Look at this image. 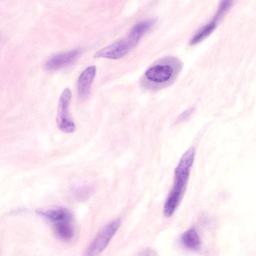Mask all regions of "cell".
Segmentation results:
<instances>
[{
  "label": "cell",
  "instance_id": "3",
  "mask_svg": "<svg viewBox=\"0 0 256 256\" xmlns=\"http://www.w3.org/2000/svg\"><path fill=\"white\" fill-rule=\"evenodd\" d=\"M71 96L70 90L65 88L60 96L58 106L57 126L59 130L66 133L72 132L75 128V124L68 114Z\"/></svg>",
  "mask_w": 256,
  "mask_h": 256
},
{
  "label": "cell",
  "instance_id": "14",
  "mask_svg": "<svg viewBox=\"0 0 256 256\" xmlns=\"http://www.w3.org/2000/svg\"><path fill=\"white\" fill-rule=\"evenodd\" d=\"M234 0H221L214 20L217 22L230 8Z\"/></svg>",
  "mask_w": 256,
  "mask_h": 256
},
{
  "label": "cell",
  "instance_id": "4",
  "mask_svg": "<svg viewBox=\"0 0 256 256\" xmlns=\"http://www.w3.org/2000/svg\"><path fill=\"white\" fill-rule=\"evenodd\" d=\"M133 46H134L126 38L99 50L95 54L94 57L110 59L120 58L126 55Z\"/></svg>",
  "mask_w": 256,
  "mask_h": 256
},
{
  "label": "cell",
  "instance_id": "10",
  "mask_svg": "<svg viewBox=\"0 0 256 256\" xmlns=\"http://www.w3.org/2000/svg\"><path fill=\"white\" fill-rule=\"evenodd\" d=\"M180 241L182 244L187 248L196 250L200 246V241L194 228L188 230L182 235Z\"/></svg>",
  "mask_w": 256,
  "mask_h": 256
},
{
  "label": "cell",
  "instance_id": "9",
  "mask_svg": "<svg viewBox=\"0 0 256 256\" xmlns=\"http://www.w3.org/2000/svg\"><path fill=\"white\" fill-rule=\"evenodd\" d=\"M36 212L43 217L56 222L72 220L70 212L64 208L46 210H38Z\"/></svg>",
  "mask_w": 256,
  "mask_h": 256
},
{
  "label": "cell",
  "instance_id": "13",
  "mask_svg": "<svg viewBox=\"0 0 256 256\" xmlns=\"http://www.w3.org/2000/svg\"><path fill=\"white\" fill-rule=\"evenodd\" d=\"M94 192L92 186H82L73 188L71 191L72 198L77 201H84L88 200Z\"/></svg>",
  "mask_w": 256,
  "mask_h": 256
},
{
  "label": "cell",
  "instance_id": "11",
  "mask_svg": "<svg viewBox=\"0 0 256 256\" xmlns=\"http://www.w3.org/2000/svg\"><path fill=\"white\" fill-rule=\"evenodd\" d=\"M70 220L59 222L56 224L55 232L57 236L62 240L68 241L74 237V232Z\"/></svg>",
  "mask_w": 256,
  "mask_h": 256
},
{
  "label": "cell",
  "instance_id": "15",
  "mask_svg": "<svg viewBox=\"0 0 256 256\" xmlns=\"http://www.w3.org/2000/svg\"><path fill=\"white\" fill-rule=\"evenodd\" d=\"M193 109L190 108L182 114L178 118V122H182L188 118L192 114Z\"/></svg>",
  "mask_w": 256,
  "mask_h": 256
},
{
  "label": "cell",
  "instance_id": "8",
  "mask_svg": "<svg viewBox=\"0 0 256 256\" xmlns=\"http://www.w3.org/2000/svg\"><path fill=\"white\" fill-rule=\"evenodd\" d=\"M154 19H148L140 22L131 29L127 38L134 46L146 32L154 24Z\"/></svg>",
  "mask_w": 256,
  "mask_h": 256
},
{
  "label": "cell",
  "instance_id": "7",
  "mask_svg": "<svg viewBox=\"0 0 256 256\" xmlns=\"http://www.w3.org/2000/svg\"><path fill=\"white\" fill-rule=\"evenodd\" d=\"M96 72V68L92 66L80 74L77 82V90L80 98H84L88 94Z\"/></svg>",
  "mask_w": 256,
  "mask_h": 256
},
{
  "label": "cell",
  "instance_id": "1",
  "mask_svg": "<svg viewBox=\"0 0 256 256\" xmlns=\"http://www.w3.org/2000/svg\"><path fill=\"white\" fill-rule=\"evenodd\" d=\"M195 154L194 148L188 149L182 155L174 170V182L164 207L166 216L174 213L184 192L188 179L190 168Z\"/></svg>",
  "mask_w": 256,
  "mask_h": 256
},
{
  "label": "cell",
  "instance_id": "5",
  "mask_svg": "<svg viewBox=\"0 0 256 256\" xmlns=\"http://www.w3.org/2000/svg\"><path fill=\"white\" fill-rule=\"evenodd\" d=\"M81 50L76 49L69 52L56 54L50 57L45 64V68L48 70H56L74 62L80 56Z\"/></svg>",
  "mask_w": 256,
  "mask_h": 256
},
{
  "label": "cell",
  "instance_id": "6",
  "mask_svg": "<svg viewBox=\"0 0 256 256\" xmlns=\"http://www.w3.org/2000/svg\"><path fill=\"white\" fill-rule=\"evenodd\" d=\"M173 73V68L166 62V64H158L151 66L146 70L144 76L147 80L152 82L162 83L168 82Z\"/></svg>",
  "mask_w": 256,
  "mask_h": 256
},
{
  "label": "cell",
  "instance_id": "12",
  "mask_svg": "<svg viewBox=\"0 0 256 256\" xmlns=\"http://www.w3.org/2000/svg\"><path fill=\"white\" fill-rule=\"evenodd\" d=\"M216 26V21L214 20L202 27L191 39L190 45H195L208 37L214 30Z\"/></svg>",
  "mask_w": 256,
  "mask_h": 256
},
{
  "label": "cell",
  "instance_id": "2",
  "mask_svg": "<svg viewBox=\"0 0 256 256\" xmlns=\"http://www.w3.org/2000/svg\"><path fill=\"white\" fill-rule=\"evenodd\" d=\"M120 220L116 219L104 226L96 235L86 251V255L96 256L102 252L118 230Z\"/></svg>",
  "mask_w": 256,
  "mask_h": 256
}]
</instances>
